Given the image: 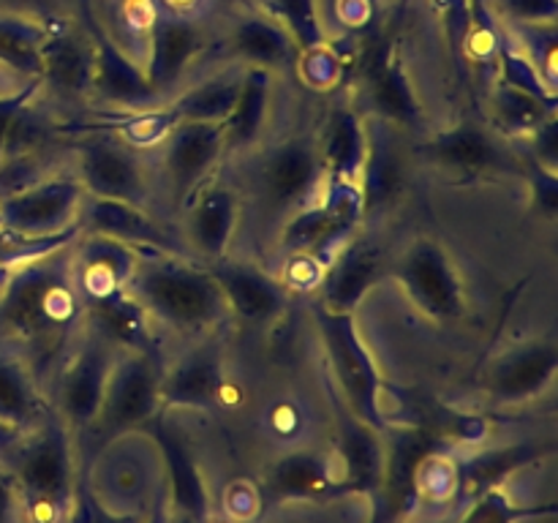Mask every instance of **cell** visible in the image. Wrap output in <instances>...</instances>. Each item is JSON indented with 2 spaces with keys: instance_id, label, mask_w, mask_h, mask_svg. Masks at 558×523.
Returning a JSON list of instances; mask_svg holds the SVG:
<instances>
[{
  "instance_id": "obj_3",
  "label": "cell",
  "mask_w": 558,
  "mask_h": 523,
  "mask_svg": "<svg viewBox=\"0 0 558 523\" xmlns=\"http://www.w3.org/2000/svg\"><path fill=\"white\" fill-rule=\"evenodd\" d=\"M512 11H518L521 16H554L556 14V0H505Z\"/></svg>"
},
{
  "instance_id": "obj_4",
  "label": "cell",
  "mask_w": 558,
  "mask_h": 523,
  "mask_svg": "<svg viewBox=\"0 0 558 523\" xmlns=\"http://www.w3.org/2000/svg\"><path fill=\"white\" fill-rule=\"evenodd\" d=\"M466 523H507V515H505V510H501L499 501L490 499L488 504L480 507V510L474 512Z\"/></svg>"
},
{
  "instance_id": "obj_5",
  "label": "cell",
  "mask_w": 558,
  "mask_h": 523,
  "mask_svg": "<svg viewBox=\"0 0 558 523\" xmlns=\"http://www.w3.org/2000/svg\"><path fill=\"white\" fill-rule=\"evenodd\" d=\"M5 510H9V494H5V488L0 485V521L5 518Z\"/></svg>"
},
{
  "instance_id": "obj_1",
  "label": "cell",
  "mask_w": 558,
  "mask_h": 523,
  "mask_svg": "<svg viewBox=\"0 0 558 523\" xmlns=\"http://www.w3.org/2000/svg\"><path fill=\"white\" fill-rule=\"evenodd\" d=\"M63 455H60L54 447H41V450L33 452L31 461L25 463V483L41 496L58 494V490L63 488Z\"/></svg>"
},
{
  "instance_id": "obj_2",
  "label": "cell",
  "mask_w": 558,
  "mask_h": 523,
  "mask_svg": "<svg viewBox=\"0 0 558 523\" xmlns=\"http://www.w3.org/2000/svg\"><path fill=\"white\" fill-rule=\"evenodd\" d=\"M325 472H322V463L308 461V458H289L287 463H281L276 474V485L283 490H308L322 485Z\"/></svg>"
}]
</instances>
